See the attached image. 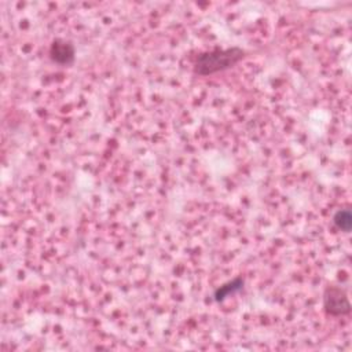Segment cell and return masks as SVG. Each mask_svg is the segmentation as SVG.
<instances>
[{"mask_svg":"<svg viewBox=\"0 0 352 352\" xmlns=\"http://www.w3.org/2000/svg\"><path fill=\"white\" fill-rule=\"evenodd\" d=\"M333 224L337 230L348 234L352 228V212H351V209L348 206L337 209L333 214Z\"/></svg>","mask_w":352,"mask_h":352,"instance_id":"5","label":"cell"},{"mask_svg":"<svg viewBox=\"0 0 352 352\" xmlns=\"http://www.w3.org/2000/svg\"><path fill=\"white\" fill-rule=\"evenodd\" d=\"M323 311L333 318H340L351 314V302L348 293L342 286L329 285L323 290Z\"/></svg>","mask_w":352,"mask_h":352,"instance_id":"2","label":"cell"},{"mask_svg":"<svg viewBox=\"0 0 352 352\" xmlns=\"http://www.w3.org/2000/svg\"><path fill=\"white\" fill-rule=\"evenodd\" d=\"M48 55L54 63H58L60 66H69L76 59V48L72 41L56 37L50 44Z\"/></svg>","mask_w":352,"mask_h":352,"instance_id":"3","label":"cell"},{"mask_svg":"<svg viewBox=\"0 0 352 352\" xmlns=\"http://www.w3.org/2000/svg\"><path fill=\"white\" fill-rule=\"evenodd\" d=\"M246 56V51L241 47L213 48L199 52L192 63V70L198 76H212L234 67Z\"/></svg>","mask_w":352,"mask_h":352,"instance_id":"1","label":"cell"},{"mask_svg":"<svg viewBox=\"0 0 352 352\" xmlns=\"http://www.w3.org/2000/svg\"><path fill=\"white\" fill-rule=\"evenodd\" d=\"M243 285H245L243 278H242V276H236V278H234V279H231V280L223 283L221 286H219V287L214 290V293H213V300L217 301V302H220V301L226 300L227 297H230V296L238 293L239 290H242V289H243Z\"/></svg>","mask_w":352,"mask_h":352,"instance_id":"4","label":"cell"}]
</instances>
